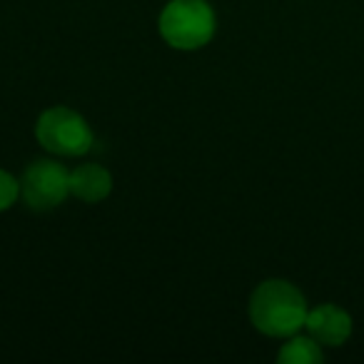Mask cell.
<instances>
[{
    "mask_svg": "<svg viewBox=\"0 0 364 364\" xmlns=\"http://www.w3.org/2000/svg\"><path fill=\"white\" fill-rule=\"evenodd\" d=\"M307 299L284 279H267L250 297V319L267 337H292L304 327Z\"/></svg>",
    "mask_w": 364,
    "mask_h": 364,
    "instance_id": "6da1fadb",
    "label": "cell"
},
{
    "mask_svg": "<svg viewBox=\"0 0 364 364\" xmlns=\"http://www.w3.org/2000/svg\"><path fill=\"white\" fill-rule=\"evenodd\" d=\"M218 31V18L208 0H170L160 13V36L177 50H198Z\"/></svg>",
    "mask_w": 364,
    "mask_h": 364,
    "instance_id": "7a4b0ae2",
    "label": "cell"
},
{
    "mask_svg": "<svg viewBox=\"0 0 364 364\" xmlns=\"http://www.w3.org/2000/svg\"><path fill=\"white\" fill-rule=\"evenodd\" d=\"M36 137L48 152L63 157H77L85 155L95 142L90 125L80 112L70 110V107H48L36 125Z\"/></svg>",
    "mask_w": 364,
    "mask_h": 364,
    "instance_id": "3957f363",
    "label": "cell"
},
{
    "mask_svg": "<svg viewBox=\"0 0 364 364\" xmlns=\"http://www.w3.org/2000/svg\"><path fill=\"white\" fill-rule=\"evenodd\" d=\"M26 205L38 213L55 210L70 195V172L55 160H36L26 167L21 180Z\"/></svg>",
    "mask_w": 364,
    "mask_h": 364,
    "instance_id": "277c9868",
    "label": "cell"
},
{
    "mask_svg": "<svg viewBox=\"0 0 364 364\" xmlns=\"http://www.w3.org/2000/svg\"><path fill=\"white\" fill-rule=\"evenodd\" d=\"M304 327L322 347H342L352 334V317L337 304H319L307 312Z\"/></svg>",
    "mask_w": 364,
    "mask_h": 364,
    "instance_id": "5b68a950",
    "label": "cell"
},
{
    "mask_svg": "<svg viewBox=\"0 0 364 364\" xmlns=\"http://www.w3.org/2000/svg\"><path fill=\"white\" fill-rule=\"evenodd\" d=\"M112 193V175L97 162L77 165L70 172V195L82 203H100Z\"/></svg>",
    "mask_w": 364,
    "mask_h": 364,
    "instance_id": "8992f818",
    "label": "cell"
},
{
    "mask_svg": "<svg viewBox=\"0 0 364 364\" xmlns=\"http://www.w3.org/2000/svg\"><path fill=\"white\" fill-rule=\"evenodd\" d=\"M324 359L322 344L312 337H294L279 349L277 362L279 364H319Z\"/></svg>",
    "mask_w": 364,
    "mask_h": 364,
    "instance_id": "52a82bcc",
    "label": "cell"
},
{
    "mask_svg": "<svg viewBox=\"0 0 364 364\" xmlns=\"http://www.w3.org/2000/svg\"><path fill=\"white\" fill-rule=\"evenodd\" d=\"M18 195H21V182L8 170H0V213H6L8 208H13Z\"/></svg>",
    "mask_w": 364,
    "mask_h": 364,
    "instance_id": "ba28073f",
    "label": "cell"
}]
</instances>
